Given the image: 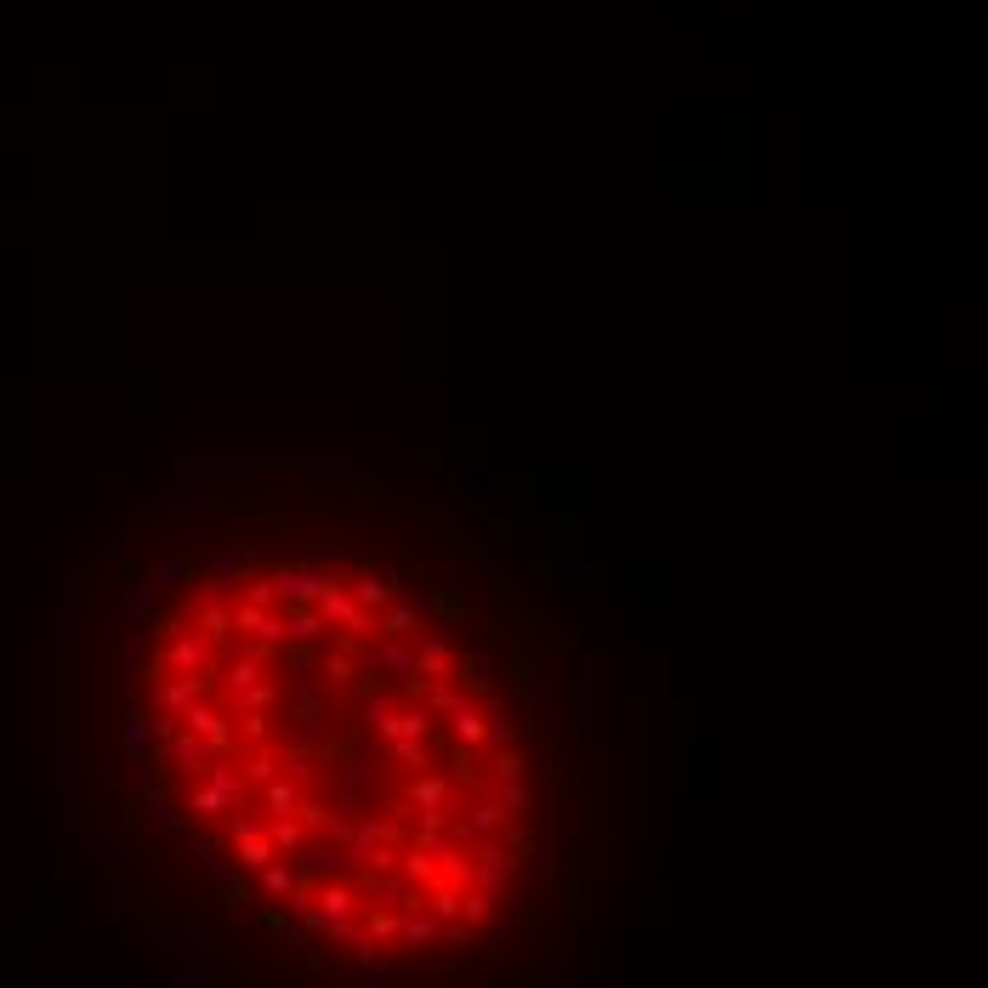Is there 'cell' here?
Segmentation results:
<instances>
[{"label": "cell", "mask_w": 988, "mask_h": 988, "mask_svg": "<svg viewBox=\"0 0 988 988\" xmlns=\"http://www.w3.org/2000/svg\"><path fill=\"white\" fill-rule=\"evenodd\" d=\"M148 636H154V642H171V636H182V614H154V619H148Z\"/></svg>", "instance_id": "obj_35"}, {"label": "cell", "mask_w": 988, "mask_h": 988, "mask_svg": "<svg viewBox=\"0 0 988 988\" xmlns=\"http://www.w3.org/2000/svg\"><path fill=\"white\" fill-rule=\"evenodd\" d=\"M233 699H239V705H245V710H267V705H273V699H279V682H256V688L233 693Z\"/></svg>", "instance_id": "obj_32"}, {"label": "cell", "mask_w": 988, "mask_h": 988, "mask_svg": "<svg viewBox=\"0 0 988 988\" xmlns=\"http://www.w3.org/2000/svg\"><path fill=\"white\" fill-rule=\"evenodd\" d=\"M432 915H438V920H455V915H460V892H455V886H438V898H432Z\"/></svg>", "instance_id": "obj_36"}, {"label": "cell", "mask_w": 988, "mask_h": 988, "mask_svg": "<svg viewBox=\"0 0 988 988\" xmlns=\"http://www.w3.org/2000/svg\"><path fill=\"white\" fill-rule=\"evenodd\" d=\"M375 631L387 636V642H409V636H421V614H415V602L409 597H392L387 608H381V619H375Z\"/></svg>", "instance_id": "obj_9"}, {"label": "cell", "mask_w": 988, "mask_h": 988, "mask_svg": "<svg viewBox=\"0 0 988 988\" xmlns=\"http://www.w3.org/2000/svg\"><path fill=\"white\" fill-rule=\"evenodd\" d=\"M494 778H523V756H517V750H500V756H494Z\"/></svg>", "instance_id": "obj_38"}, {"label": "cell", "mask_w": 988, "mask_h": 988, "mask_svg": "<svg viewBox=\"0 0 988 988\" xmlns=\"http://www.w3.org/2000/svg\"><path fill=\"white\" fill-rule=\"evenodd\" d=\"M404 875H409V881H421V886H438V864H432V852L409 847L404 852Z\"/></svg>", "instance_id": "obj_28"}, {"label": "cell", "mask_w": 988, "mask_h": 988, "mask_svg": "<svg viewBox=\"0 0 988 988\" xmlns=\"http://www.w3.org/2000/svg\"><path fill=\"white\" fill-rule=\"evenodd\" d=\"M290 512L296 500L290 494H273V489H250V494H216V512L222 517H267V512Z\"/></svg>", "instance_id": "obj_5"}, {"label": "cell", "mask_w": 988, "mask_h": 988, "mask_svg": "<svg viewBox=\"0 0 988 988\" xmlns=\"http://www.w3.org/2000/svg\"><path fill=\"white\" fill-rule=\"evenodd\" d=\"M512 812L500 807V801H477L472 807V818H460V824H449V835H455V847H472L477 835H489V830H500Z\"/></svg>", "instance_id": "obj_10"}, {"label": "cell", "mask_w": 988, "mask_h": 988, "mask_svg": "<svg viewBox=\"0 0 988 988\" xmlns=\"http://www.w3.org/2000/svg\"><path fill=\"white\" fill-rule=\"evenodd\" d=\"M245 807V784H239V773H228V767H216L211 784H199L194 795H188V812L194 818H222V812H239Z\"/></svg>", "instance_id": "obj_1"}, {"label": "cell", "mask_w": 988, "mask_h": 988, "mask_svg": "<svg viewBox=\"0 0 988 988\" xmlns=\"http://www.w3.org/2000/svg\"><path fill=\"white\" fill-rule=\"evenodd\" d=\"M432 932H438V920L415 909V915H398V932H392V943H404V949H415V943H426Z\"/></svg>", "instance_id": "obj_21"}, {"label": "cell", "mask_w": 988, "mask_h": 988, "mask_svg": "<svg viewBox=\"0 0 988 988\" xmlns=\"http://www.w3.org/2000/svg\"><path fill=\"white\" fill-rule=\"evenodd\" d=\"M194 631L205 636L211 648H222V642L233 636V608H228L222 597H216V602H205V608H194Z\"/></svg>", "instance_id": "obj_15"}, {"label": "cell", "mask_w": 988, "mask_h": 988, "mask_svg": "<svg viewBox=\"0 0 988 988\" xmlns=\"http://www.w3.org/2000/svg\"><path fill=\"white\" fill-rule=\"evenodd\" d=\"M301 790H296V778H267V790H262V807L273 812V818H284V812H296Z\"/></svg>", "instance_id": "obj_20"}, {"label": "cell", "mask_w": 988, "mask_h": 988, "mask_svg": "<svg viewBox=\"0 0 988 988\" xmlns=\"http://www.w3.org/2000/svg\"><path fill=\"white\" fill-rule=\"evenodd\" d=\"M381 739H426L432 733V710H392V716H381Z\"/></svg>", "instance_id": "obj_16"}, {"label": "cell", "mask_w": 988, "mask_h": 988, "mask_svg": "<svg viewBox=\"0 0 988 988\" xmlns=\"http://www.w3.org/2000/svg\"><path fill=\"white\" fill-rule=\"evenodd\" d=\"M318 659H324V642H301V648H290V653H284V665L296 671V682H307V676L318 671Z\"/></svg>", "instance_id": "obj_26"}, {"label": "cell", "mask_w": 988, "mask_h": 988, "mask_svg": "<svg viewBox=\"0 0 988 988\" xmlns=\"http://www.w3.org/2000/svg\"><path fill=\"white\" fill-rule=\"evenodd\" d=\"M353 506H392V477L387 472H358L353 477Z\"/></svg>", "instance_id": "obj_18"}, {"label": "cell", "mask_w": 988, "mask_h": 988, "mask_svg": "<svg viewBox=\"0 0 988 988\" xmlns=\"http://www.w3.org/2000/svg\"><path fill=\"white\" fill-rule=\"evenodd\" d=\"M211 642L199 631H182V636H171L165 642V653H159V671H171V676H194V671H205L211 665Z\"/></svg>", "instance_id": "obj_3"}, {"label": "cell", "mask_w": 988, "mask_h": 988, "mask_svg": "<svg viewBox=\"0 0 988 988\" xmlns=\"http://www.w3.org/2000/svg\"><path fill=\"white\" fill-rule=\"evenodd\" d=\"M267 841H273V852H301L307 830H301L296 812H284V818H267Z\"/></svg>", "instance_id": "obj_19"}, {"label": "cell", "mask_w": 988, "mask_h": 988, "mask_svg": "<svg viewBox=\"0 0 988 988\" xmlns=\"http://www.w3.org/2000/svg\"><path fill=\"white\" fill-rule=\"evenodd\" d=\"M228 835H233V852H239V864H245V869H262V864H273V858H279V852H273V841H267L262 818H228Z\"/></svg>", "instance_id": "obj_4"}, {"label": "cell", "mask_w": 988, "mask_h": 988, "mask_svg": "<svg viewBox=\"0 0 988 988\" xmlns=\"http://www.w3.org/2000/svg\"><path fill=\"white\" fill-rule=\"evenodd\" d=\"M250 778L267 784V778H279V744H262L256 756H250Z\"/></svg>", "instance_id": "obj_31"}, {"label": "cell", "mask_w": 988, "mask_h": 988, "mask_svg": "<svg viewBox=\"0 0 988 988\" xmlns=\"http://www.w3.org/2000/svg\"><path fill=\"white\" fill-rule=\"evenodd\" d=\"M500 807H506V812L529 807V795H523V784H517V778H500Z\"/></svg>", "instance_id": "obj_37"}, {"label": "cell", "mask_w": 988, "mask_h": 988, "mask_svg": "<svg viewBox=\"0 0 988 988\" xmlns=\"http://www.w3.org/2000/svg\"><path fill=\"white\" fill-rule=\"evenodd\" d=\"M409 801L421 812H443L449 801H455V784L443 773H415V784H409Z\"/></svg>", "instance_id": "obj_14"}, {"label": "cell", "mask_w": 988, "mask_h": 988, "mask_svg": "<svg viewBox=\"0 0 988 988\" xmlns=\"http://www.w3.org/2000/svg\"><path fill=\"white\" fill-rule=\"evenodd\" d=\"M529 847H534V835L529 830H512V847H506V852H517V858H523Z\"/></svg>", "instance_id": "obj_41"}, {"label": "cell", "mask_w": 988, "mask_h": 988, "mask_svg": "<svg viewBox=\"0 0 988 988\" xmlns=\"http://www.w3.org/2000/svg\"><path fill=\"white\" fill-rule=\"evenodd\" d=\"M443 716H449V727H455V744H472V750L477 744H489V716H483L472 699H455Z\"/></svg>", "instance_id": "obj_12"}, {"label": "cell", "mask_w": 988, "mask_h": 988, "mask_svg": "<svg viewBox=\"0 0 988 988\" xmlns=\"http://www.w3.org/2000/svg\"><path fill=\"white\" fill-rule=\"evenodd\" d=\"M443 937H449V943H460V949H466V943H472V937H477V926H472V920H449V926H443Z\"/></svg>", "instance_id": "obj_40"}, {"label": "cell", "mask_w": 988, "mask_h": 988, "mask_svg": "<svg viewBox=\"0 0 988 988\" xmlns=\"http://www.w3.org/2000/svg\"><path fill=\"white\" fill-rule=\"evenodd\" d=\"M262 892L290 898V892H296V869H290V864H262Z\"/></svg>", "instance_id": "obj_29"}, {"label": "cell", "mask_w": 988, "mask_h": 988, "mask_svg": "<svg viewBox=\"0 0 988 988\" xmlns=\"http://www.w3.org/2000/svg\"><path fill=\"white\" fill-rule=\"evenodd\" d=\"M262 671H267V665L256 659V653H245V659H233V665H228V693H245V688H256V682H262Z\"/></svg>", "instance_id": "obj_24"}, {"label": "cell", "mask_w": 988, "mask_h": 988, "mask_svg": "<svg viewBox=\"0 0 988 988\" xmlns=\"http://www.w3.org/2000/svg\"><path fill=\"white\" fill-rule=\"evenodd\" d=\"M239 602H256V608H273V602H284L279 580H273V568H267V574H256V580H245V591H239Z\"/></svg>", "instance_id": "obj_22"}, {"label": "cell", "mask_w": 988, "mask_h": 988, "mask_svg": "<svg viewBox=\"0 0 988 988\" xmlns=\"http://www.w3.org/2000/svg\"><path fill=\"white\" fill-rule=\"evenodd\" d=\"M318 665H324V676H330V688H347V682L358 676L353 659H347V653H330V648H324V659H318Z\"/></svg>", "instance_id": "obj_30"}, {"label": "cell", "mask_w": 988, "mask_h": 988, "mask_svg": "<svg viewBox=\"0 0 988 988\" xmlns=\"http://www.w3.org/2000/svg\"><path fill=\"white\" fill-rule=\"evenodd\" d=\"M449 665H455V648H449L443 636H421V648H415V665H409V671L426 676V682H449Z\"/></svg>", "instance_id": "obj_13"}, {"label": "cell", "mask_w": 988, "mask_h": 988, "mask_svg": "<svg viewBox=\"0 0 988 988\" xmlns=\"http://www.w3.org/2000/svg\"><path fill=\"white\" fill-rule=\"evenodd\" d=\"M216 688V676H205V671H194V676H171L165 688H159V705H165V716H182L188 705H199L205 693Z\"/></svg>", "instance_id": "obj_8"}, {"label": "cell", "mask_w": 988, "mask_h": 988, "mask_svg": "<svg viewBox=\"0 0 988 988\" xmlns=\"http://www.w3.org/2000/svg\"><path fill=\"white\" fill-rule=\"evenodd\" d=\"M517 869V858L506 847H477L472 852V881H477V892H489V898H500V881Z\"/></svg>", "instance_id": "obj_6"}, {"label": "cell", "mask_w": 988, "mask_h": 988, "mask_svg": "<svg viewBox=\"0 0 988 988\" xmlns=\"http://www.w3.org/2000/svg\"><path fill=\"white\" fill-rule=\"evenodd\" d=\"M347 597H353L358 608L381 614L392 597H409V585H404V574H375V563H358L353 580H347Z\"/></svg>", "instance_id": "obj_2"}, {"label": "cell", "mask_w": 988, "mask_h": 988, "mask_svg": "<svg viewBox=\"0 0 988 988\" xmlns=\"http://www.w3.org/2000/svg\"><path fill=\"white\" fill-rule=\"evenodd\" d=\"M228 608H233V631H245V636H262V625L273 619V608H256V602H239V597Z\"/></svg>", "instance_id": "obj_23"}, {"label": "cell", "mask_w": 988, "mask_h": 988, "mask_svg": "<svg viewBox=\"0 0 988 988\" xmlns=\"http://www.w3.org/2000/svg\"><path fill=\"white\" fill-rule=\"evenodd\" d=\"M449 682H455L466 699H489V653H483V648L455 653V665H449Z\"/></svg>", "instance_id": "obj_7"}, {"label": "cell", "mask_w": 988, "mask_h": 988, "mask_svg": "<svg viewBox=\"0 0 988 988\" xmlns=\"http://www.w3.org/2000/svg\"><path fill=\"white\" fill-rule=\"evenodd\" d=\"M284 625H290V636L296 642H324V619H318V608H296V602H284Z\"/></svg>", "instance_id": "obj_17"}, {"label": "cell", "mask_w": 988, "mask_h": 988, "mask_svg": "<svg viewBox=\"0 0 988 988\" xmlns=\"http://www.w3.org/2000/svg\"><path fill=\"white\" fill-rule=\"evenodd\" d=\"M426 614L438 619V625H466V585L460 580H443L426 591Z\"/></svg>", "instance_id": "obj_11"}, {"label": "cell", "mask_w": 988, "mask_h": 988, "mask_svg": "<svg viewBox=\"0 0 988 988\" xmlns=\"http://www.w3.org/2000/svg\"><path fill=\"white\" fill-rule=\"evenodd\" d=\"M534 648H512V665H506V676H512V688L517 693H534Z\"/></svg>", "instance_id": "obj_27"}, {"label": "cell", "mask_w": 988, "mask_h": 988, "mask_svg": "<svg viewBox=\"0 0 988 988\" xmlns=\"http://www.w3.org/2000/svg\"><path fill=\"white\" fill-rule=\"evenodd\" d=\"M387 756H392V761H409L415 773H432V756H426V744H421V739H387Z\"/></svg>", "instance_id": "obj_25"}, {"label": "cell", "mask_w": 988, "mask_h": 988, "mask_svg": "<svg viewBox=\"0 0 988 988\" xmlns=\"http://www.w3.org/2000/svg\"><path fill=\"white\" fill-rule=\"evenodd\" d=\"M239 739L245 744H267V710H245V716H239Z\"/></svg>", "instance_id": "obj_34"}, {"label": "cell", "mask_w": 988, "mask_h": 988, "mask_svg": "<svg viewBox=\"0 0 988 988\" xmlns=\"http://www.w3.org/2000/svg\"><path fill=\"white\" fill-rule=\"evenodd\" d=\"M364 932H370V943H392V932H398V915H387V909H370Z\"/></svg>", "instance_id": "obj_33"}, {"label": "cell", "mask_w": 988, "mask_h": 988, "mask_svg": "<svg viewBox=\"0 0 988 988\" xmlns=\"http://www.w3.org/2000/svg\"><path fill=\"white\" fill-rule=\"evenodd\" d=\"M563 580H568L563 563H540V591H563Z\"/></svg>", "instance_id": "obj_39"}]
</instances>
